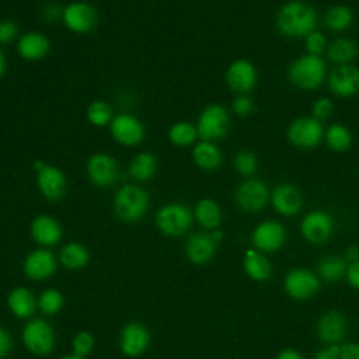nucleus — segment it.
<instances>
[{
	"mask_svg": "<svg viewBox=\"0 0 359 359\" xmlns=\"http://www.w3.org/2000/svg\"><path fill=\"white\" fill-rule=\"evenodd\" d=\"M6 69H7V62H6V56L0 48V79L4 76L6 73Z\"/></svg>",
	"mask_w": 359,
	"mask_h": 359,
	"instance_id": "51",
	"label": "nucleus"
},
{
	"mask_svg": "<svg viewBox=\"0 0 359 359\" xmlns=\"http://www.w3.org/2000/svg\"><path fill=\"white\" fill-rule=\"evenodd\" d=\"M11 348V339L8 337V334L0 328V358L4 356Z\"/></svg>",
	"mask_w": 359,
	"mask_h": 359,
	"instance_id": "48",
	"label": "nucleus"
},
{
	"mask_svg": "<svg viewBox=\"0 0 359 359\" xmlns=\"http://www.w3.org/2000/svg\"><path fill=\"white\" fill-rule=\"evenodd\" d=\"M330 91L338 98H351L359 93V67L349 65L337 66L328 76Z\"/></svg>",
	"mask_w": 359,
	"mask_h": 359,
	"instance_id": "10",
	"label": "nucleus"
},
{
	"mask_svg": "<svg viewBox=\"0 0 359 359\" xmlns=\"http://www.w3.org/2000/svg\"><path fill=\"white\" fill-rule=\"evenodd\" d=\"M31 234L36 243L42 245H53L62 237V227L52 216L39 215L31 223Z\"/></svg>",
	"mask_w": 359,
	"mask_h": 359,
	"instance_id": "23",
	"label": "nucleus"
},
{
	"mask_svg": "<svg viewBox=\"0 0 359 359\" xmlns=\"http://www.w3.org/2000/svg\"><path fill=\"white\" fill-rule=\"evenodd\" d=\"M346 276H348V282L353 287L359 289V261L351 262V265L346 269Z\"/></svg>",
	"mask_w": 359,
	"mask_h": 359,
	"instance_id": "46",
	"label": "nucleus"
},
{
	"mask_svg": "<svg viewBox=\"0 0 359 359\" xmlns=\"http://www.w3.org/2000/svg\"><path fill=\"white\" fill-rule=\"evenodd\" d=\"M87 119L91 125L94 126H105L107 123H111L112 121V109L111 107L101 100H95L93 101L88 107H87Z\"/></svg>",
	"mask_w": 359,
	"mask_h": 359,
	"instance_id": "37",
	"label": "nucleus"
},
{
	"mask_svg": "<svg viewBox=\"0 0 359 359\" xmlns=\"http://www.w3.org/2000/svg\"><path fill=\"white\" fill-rule=\"evenodd\" d=\"M287 79L299 90H317L327 79V65L321 56L302 55L290 63Z\"/></svg>",
	"mask_w": 359,
	"mask_h": 359,
	"instance_id": "2",
	"label": "nucleus"
},
{
	"mask_svg": "<svg viewBox=\"0 0 359 359\" xmlns=\"http://www.w3.org/2000/svg\"><path fill=\"white\" fill-rule=\"evenodd\" d=\"M271 202L278 213L283 216H293L302 209L303 195L294 184L282 182L273 188Z\"/></svg>",
	"mask_w": 359,
	"mask_h": 359,
	"instance_id": "16",
	"label": "nucleus"
},
{
	"mask_svg": "<svg viewBox=\"0 0 359 359\" xmlns=\"http://www.w3.org/2000/svg\"><path fill=\"white\" fill-rule=\"evenodd\" d=\"M324 140L328 146L335 153H345L351 149L352 146V133L351 130L342 125V123H331L325 132H324Z\"/></svg>",
	"mask_w": 359,
	"mask_h": 359,
	"instance_id": "28",
	"label": "nucleus"
},
{
	"mask_svg": "<svg viewBox=\"0 0 359 359\" xmlns=\"http://www.w3.org/2000/svg\"><path fill=\"white\" fill-rule=\"evenodd\" d=\"M192 160L199 168L212 171V170H216L220 167L223 156L215 142L201 140L194 146Z\"/></svg>",
	"mask_w": 359,
	"mask_h": 359,
	"instance_id": "26",
	"label": "nucleus"
},
{
	"mask_svg": "<svg viewBox=\"0 0 359 359\" xmlns=\"http://www.w3.org/2000/svg\"><path fill=\"white\" fill-rule=\"evenodd\" d=\"M286 292L294 299H307L317 293L318 280L307 269H294L285 279Z\"/></svg>",
	"mask_w": 359,
	"mask_h": 359,
	"instance_id": "19",
	"label": "nucleus"
},
{
	"mask_svg": "<svg viewBox=\"0 0 359 359\" xmlns=\"http://www.w3.org/2000/svg\"><path fill=\"white\" fill-rule=\"evenodd\" d=\"M300 230L307 241L323 244L334 231V220L331 215L324 210H313L303 217Z\"/></svg>",
	"mask_w": 359,
	"mask_h": 359,
	"instance_id": "13",
	"label": "nucleus"
},
{
	"mask_svg": "<svg viewBox=\"0 0 359 359\" xmlns=\"http://www.w3.org/2000/svg\"><path fill=\"white\" fill-rule=\"evenodd\" d=\"M63 359H83V356H79V355H67V356H65Z\"/></svg>",
	"mask_w": 359,
	"mask_h": 359,
	"instance_id": "52",
	"label": "nucleus"
},
{
	"mask_svg": "<svg viewBox=\"0 0 359 359\" xmlns=\"http://www.w3.org/2000/svg\"><path fill=\"white\" fill-rule=\"evenodd\" d=\"M258 81L255 66L247 59H236L226 70V83L229 88L237 94L250 93Z\"/></svg>",
	"mask_w": 359,
	"mask_h": 359,
	"instance_id": "12",
	"label": "nucleus"
},
{
	"mask_svg": "<svg viewBox=\"0 0 359 359\" xmlns=\"http://www.w3.org/2000/svg\"><path fill=\"white\" fill-rule=\"evenodd\" d=\"M286 238L285 227L276 220H266L259 223L252 233L254 245L266 252H273L279 250Z\"/></svg>",
	"mask_w": 359,
	"mask_h": 359,
	"instance_id": "17",
	"label": "nucleus"
},
{
	"mask_svg": "<svg viewBox=\"0 0 359 359\" xmlns=\"http://www.w3.org/2000/svg\"><path fill=\"white\" fill-rule=\"evenodd\" d=\"M317 11L303 0H290L285 3L276 14V28L287 38H304L317 27Z\"/></svg>",
	"mask_w": 359,
	"mask_h": 359,
	"instance_id": "1",
	"label": "nucleus"
},
{
	"mask_svg": "<svg viewBox=\"0 0 359 359\" xmlns=\"http://www.w3.org/2000/svg\"><path fill=\"white\" fill-rule=\"evenodd\" d=\"M325 53L328 60H331L337 66L349 65L358 57L359 46L352 38L339 36L327 45Z\"/></svg>",
	"mask_w": 359,
	"mask_h": 359,
	"instance_id": "25",
	"label": "nucleus"
},
{
	"mask_svg": "<svg viewBox=\"0 0 359 359\" xmlns=\"http://www.w3.org/2000/svg\"><path fill=\"white\" fill-rule=\"evenodd\" d=\"M8 306L17 317H29L35 310V299L29 290L17 287L8 296Z\"/></svg>",
	"mask_w": 359,
	"mask_h": 359,
	"instance_id": "32",
	"label": "nucleus"
},
{
	"mask_svg": "<svg viewBox=\"0 0 359 359\" xmlns=\"http://www.w3.org/2000/svg\"><path fill=\"white\" fill-rule=\"evenodd\" d=\"M50 50L49 38L38 31H29L21 35L17 41L18 55L29 62L43 59Z\"/></svg>",
	"mask_w": 359,
	"mask_h": 359,
	"instance_id": "18",
	"label": "nucleus"
},
{
	"mask_svg": "<svg viewBox=\"0 0 359 359\" xmlns=\"http://www.w3.org/2000/svg\"><path fill=\"white\" fill-rule=\"evenodd\" d=\"M90 181L98 188H107L119 178L118 161L108 153H94L86 165Z\"/></svg>",
	"mask_w": 359,
	"mask_h": 359,
	"instance_id": "9",
	"label": "nucleus"
},
{
	"mask_svg": "<svg viewBox=\"0 0 359 359\" xmlns=\"http://www.w3.org/2000/svg\"><path fill=\"white\" fill-rule=\"evenodd\" d=\"M62 14H63V7L55 1L45 4V7L42 8V18L48 22H53V21L62 18Z\"/></svg>",
	"mask_w": 359,
	"mask_h": 359,
	"instance_id": "44",
	"label": "nucleus"
},
{
	"mask_svg": "<svg viewBox=\"0 0 359 359\" xmlns=\"http://www.w3.org/2000/svg\"><path fill=\"white\" fill-rule=\"evenodd\" d=\"M55 269L56 262L53 254L48 250H36L31 252L24 262V271L31 279H46L55 272Z\"/></svg>",
	"mask_w": 359,
	"mask_h": 359,
	"instance_id": "20",
	"label": "nucleus"
},
{
	"mask_svg": "<svg viewBox=\"0 0 359 359\" xmlns=\"http://www.w3.org/2000/svg\"><path fill=\"white\" fill-rule=\"evenodd\" d=\"M195 217L205 229L215 230L222 220L220 206L209 198L201 199L195 206Z\"/></svg>",
	"mask_w": 359,
	"mask_h": 359,
	"instance_id": "30",
	"label": "nucleus"
},
{
	"mask_svg": "<svg viewBox=\"0 0 359 359\" xmlns=\"http://www.w3.org/2000/svg\"><path fill=\"white\" fill-rule=\"evenodd\" d=\"M18 25L11 20H0V43H10L18 36Z\"/></svg>",
	"mask_w": 359,
	"mask_h": 359,
	"instance_id": "43",
	"label": "nucleus"
},
{
	"mask_svg": "<svg viewBox=\"0 0 359 359\" xmlns=\"http://www.w3.org/2000/svg\"><path fill=\"white\" fill-rule=\"evenodd\" d=\"M304 46L307 53L321 56L327 49V39L321 31H311L309 35L304 36Z\"/></svg>",
	"mask_w": 359,
	"mask_h": 359,
	"instance_id": "39",
	"label": "nucleus"
},
{
	"mask_svg": "<svg viewBox=\"0 0 359 359\" xmlns=\"http://www.w3.org/2000/svg\"><path fill=\"white\" fill-rule=\"evenodd\" d=\"M231 109H233V112H234L237 116L244 118V116L251 115V112H252V109H254V102H252V100H251L250 95H247V94H238V95L233 100V102H231Z\"/></svg>",
	"mask_w": 359,
	"mask_h": 359,
	"instance_id": "41",
	"label": "nucleus"
},
{
	"mask_svg": "<svg viewBox=\"0 0 359 359\" xmlns=\"http://www.w3.org/2000/svg\"><path fill=\"white\" fill-rule=\"evenodd\" d=\"M324 126L313 116H299L293 119L286 130L287 140L299 149L310 150L324 140Z\"/></svg>",
	"mask_w": 359,
	"mask_h": 359,
	"instance_id": "5",
	"label": "nucleus"
},
{
	"mask_svg": "<svg viewBox=\"0 0 359 359\" xmlns=\"http://www.w3.org/2000/svg\"><path fill=\"white\" fill-rule=\"evenodd\" d=\"M346 332V320L339 311H330L318 321V337L328 344H337L344 339Z\"/></svg>",
	"mask_w": 359,
	"mask_h": 359,
	"instance_id": "24",
	"label": "nucleus"
},
{
	"mask_svg": "<svg viewBox=\"0 0 359 359\" xmlns=\"http://www.w3.org/2000/svg\"><path fill=\"white\" fill-rule=\"evenodd\" d=\"M245 272L255 280H265L271 275L269 261L255 250H248L244 258Z\"/></svg>",
	"mask_w": 359,
	"mask_h": 359,
	"instance_id": "31",
	"label": "nucleus"
},
{
	"mask_svg": "<svg viewBox=\"0 0 359 359\" xmlns=\"http://www.w3.org/2000/svg\"><path fill=\"white\" fill-rule=\"evenodd\" d=\"M198 137L208 142L223 139L230 128L229 111L222 104H209L199 114L196 122Z\"/></svg>",
	"mask_w": 359,
	"mask_h": 359,
	"instance_id": "4",
	"label": "nucleus"
},
{
	"mask_svg": "<svg viewBox=\"0 0 359 359\" xmlns=\"http://www.w3.org/2000/svg\"><path fill=\"white\" fill-rule=\"evenodd\" d=\"M339 359H359V345L346 344L339 348Z\"/></svg>",
	"mask_w": 359,
	"mask_h": 359,
	"instance_id": "45",
	"label": "nucleus"
},
{
	"mask_svg": "<svg viewBox=\"0 0 359 359\" xmlns=\"http://www.w3.org/2000/svg\"><path fill=\"white\" fill-rule=\"evenodd\" d=\"M233 165L240 175L251 178L258 171L259 163H258V157L255 156L254 151L243 149V150L237 151V154L234 156Z\"/></svg>",
	"mask_w": 359,
	"mask_h": 359,
	"instance_id": "36",
	"label": "nucleus"
},
{
	"mask_svg": "<svg viewBox=\"0 0 359 359\" xmlns=\"http://www.w3.org/2000/svg\"><path fill=\"white\" fill-rule=\"evenodd\" d=\"M36 185L46 199L59 201L66 194L67 180L60 168L43 164L42 168L36 171Z\"/></svg>",
	"mask_w": 359,
	"mask_h": 359,
	"instance_id": "14",
	"label": "nucleus"
},
{
	"mask_svg": "<svg viewBox=\"0 0 359 359\" xmlns=\"http://www.w3.org/2000/svg\"><path fill=\"white\" fill-rule=\"evenodd\" d=\"M60 261L66 268L79 269L87 264L88 252L84 245L79 243H70L60 251Z\"/></svg>",
	"mask_w": 359,
	"mask_h": 359,
	"instance_id": "34",
	"label": "nucleus"
},
{
	"mask_svg": "<svg viewBox=\"0 0 359 359\" xmlns=\"http://www.w3.org/2000/svg\"><path fill=\"white\" fill-rule=\"evenodd\" d=\"M216 244L217 243L210 233H196L191 236L187 241V257L195 264H205L213 257L216 251Z\"/></svg>",
	"mask_w": 359,
	"mask_h": 359,
	"instance_id": "21",
	"label": "nucleus"
},
{
	"mask_svg": "<svg viewBox=\"0 0 359 359\" xmlns=\"http://www.w3.org/2000/svg\"><path fill=\"white\" fill-rule=\"evenodd\" d=\"M314 359H339V348L332 345L327 349H323V351L317 352Z\"/></svg>",
	"mask_w": 359,
	"mask_h": 359,
	"instance_id": "47",
	"label": "nucleus"
},
{
	"mask_svg": "<svg viewBox=\"0 0 359 359\" xmlns=\"http://www.w3.org/2000/svg\"><path fill=\"white\" fill-rule=\"evenodd\" d=\"M278 359H303V358L293 349H285L279 353Z\"/></svg>",
	"mask_w": 359,
	"mask_h": 359,
	"instance_id": "50",
	"label": "nucleus"
},
{
	"mask_svg": "<svg viewBox=\"0 0 359 359\" xmlns=\"http://www.w3.org/2000/svg\"><path fill=\"white\" fill-rule=\"evenodd\" d=\"M346 269L345 259L339 257H325L318 262V272L327 282H338Z\"/></svg>",
	"mask_w": 359,
	"mask_h": 359,
	"instance_id": "35",
	"label": "nucleus"
},
{
	"mask_svg": "<svg viewBox=\"0 0 359 359\" xmlns=\"http://www.w3.org/2000/svg\"><path fill=\"white\" fill-rule=\"evenodd\" d=\"M324 24L330 31L342 32L353 24V11L345 4L331 6L324 14Z\"/></svg>",
	"mask_w": 359,
	"mask_h": 359,
	"instance_id": "29",
	"label": "nucleus"
},
{
	"mask_svg": "<svg viewBox=\"0 0 359 359\" xmlns=\"http://www.w3.org/2000/svg\"><path fill=\"white\" fill-rule=\"evenodd\" d=\"M149 201V194L142 187L125 184L115 192L114 210L121 220L133 223L146 215Z\"/></svg>",
	"mask_w": 359,
	"mask_h": 359,
	"instance_id": "3",
	"label": "nucleus"
},
{
	"mask_svg": "<svg viewBox=\"0 0 359 359\" xmlns=\"http://www.w3.org/2000/svg\"><path fill=\"white\" fill-rule=\"evenodd\" d=\"M332 114H334V104L327 97L317 98L311 105V116L320 122L328 119Z\"/></svg>",
	"mask_w": 359,
	"mask_h": 359,
	"instance_id": "40",
	"label": "nucleus"
},
{
	"mask_svg": "<svg viewBox=\"0 0 359 359\" xmlns=\"http://www.w3.org/2000/svg\"><path fill=\"white\" fill-rule=\"evenodd\" d=\"M157 171V158L149 151H140L129 163V175L136 181H147Z\"/></svg>",
	"mask_w": 359,
	"mask_h": 359,
	"instance_id": "27",
	"label": "nucleus"
},
{
	"mask_svg": "<svg viewBox=\"0 0 359 359\" xmlns=\"http://www.w3.org/2000/svg\"><path fill=\"white\" fill-rule=\"evenodd\" d=\"M345 259L349 262H356L359 261V247L358 245H351L345 251Z\"/></svg>",
	"mask_w": 359,
	"mask_h": 359,
	"instance_id": "49",
	"label": "nucleus"
},
{
	"mask_svg": "<svg viewBox=\"0 0 359 359\" xmlns=\"http://www.w3.org/2000/svg\"><path fill=\"white\" fill-rule=\"evenodd\" d=\"M62 21L72 32L87 34L95 28L98 13L95 7L87 1H73L63 7Z\"/></svg>",
	"mask_w": 359,
	"mask_h": 359,
	"instance_id": "8",
	"label": "nucleus"
},
{
	"mask_svg": "<svg viewBox=\"0 0 359 359\" xmlns=\"http://www.w3.org/2000/svg\"><path fill=\"white\" fill-rule=\"evenodd\" d=\"M149 332L140 324H128L121 334V349L128 356H137L149 345Z\"/></svg>",
	"mask_w": 359,
	"mask_h": 359,
	"instance_id": "22",
	"label": "nucleus"
},
{
	"mask_svg": "<svg viewBox=\"0 0 359 359\" xmlns=\"http://www.w3.org/2000/svg\"><path fill=\"white\" fill-rule=\"evenodd\" d=\"M25 346L38 355L49 353L53 349L55 334L50 325L42 320H34L24 328Z\"/></svg>",
	"mask_w": 359,
	"mask_h": 359,
	"instance_id": "15",
	"label": "nucleus"
},
{
	"mask_svg": "<svg viewBox=\"0 0 359 359\" xmlns=\"http://www.w3.org/2000/svg\"><path fill=\"white\" fill-rule=\"evenodd\" d=\"M38 304L45 314H55L62 309L63 297L57 290L48 289L41 294Z\"/></svg>",
	"mask_w": 359,
	"mask_h": 359,
	"instance_id": "38",
	"label": "nucleus"
},
{
	"mask_svg": "<svg viewBox=\"0 0 359 359\" xmlns=\"http://www.w3.org/2000/svg\"><path fill=\"white\" fill-rule=\"evenodd\" d=\"M112 137L123 146H136L144 139V126L135 115L118 114L109 123Z\"/></svg>",
	"mask_w": 359,
	"mask_h": 359,
	"instance_id": "11",
	"label": "nucleus"
},
{
	"mask_svg": "<svg viewBox=\"0 0 359 359\" xmlns=\"http://www.w3.org/2000/svg\"><path fill=\"white\" fill-rule=\"evenodd\" d=\"M196 137H198L196 126L192 125L191 122H187V121L175 122L168 129L170 142L175 146H180V147H185V146L192 144L196 140Z\"/></svg>",
	"mask_w": 359,
	"mask_h": 359,
	"instance_id": "33",
	"label": "nucleus"
},
{
	"mask_svg": "<svg viewBox=\"0 0 359 359\" xmlns=\"http://www.w3.org/2000/svg\"><path fill=\"white\" fill-rule=\"evenodd\" d=\"M157 227L167 236H181L192 224V213L182 203L164 205L156 216Z\"/></svg>",
	"mask_w": 359,
	"mask_h": 359,
	"instance_id": "7",
	"label": "nucleus"
},
{
	"mask_svg": "<svg viewBox=\"0 0 359 359\" xmlns=\"http://www.w3.org/2000/svg\"><path fill=\"white\" fill-rule=\"evenodd\" d=\"M269 198L271 195L268 185L259 178H247L237 187L234 192V199L238 208L250 213L264 209Z\"/></svg>",
	"mask_w": 359,
	"mask_h": 359,
	"instance_id": "6",
	"label": "nucleus"
},
{
	"mask_svg": "<svg viewBox=\"0 0 359 359\" xmlns=\"http://www.w3.org/2000/svg\"><path fill=\"white\" fill-rule=\"evenodd\" d=\"M93 345H94V339H93L91 334H88V332H80L73 339L74 353L79 356L87 355L93 349Z\"/></svg>",
	"mask_w": 359,
	"mask_h": 359,
	"instance_id": "42",
	"label": "nucleus"
}]
</instances>
